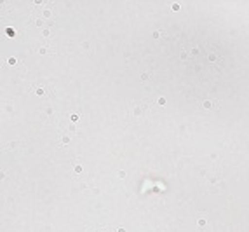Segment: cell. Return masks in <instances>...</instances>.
Masks as SVG:
<instances>
[{
  "label": "cell",
  "mask_w": 249,
  "mask_h": 232,
  "mask_svg": "<svg viewBox=\"0 0 249 232\" xmlns=\"http://www.w3.org/2000/svg\"><path fill=\"white\" fill-rule=\"evenodd\" d=\"M148 107H150L148 103H134L133 110H131V116H133L134 119H142L146 114V110H148Z\"/></svg>",
  "instance_id": "6da1fadb"
},
{
  "label": "cell",
  "mask_w": 249,
  "mask_h": 232,
  "mask_svg": "<svg viewBox=\"0 0 249 232\" xmlns=\"http://www.w3.org/2000/svg\"><path fill=\"white\" fill-rule=\"evenodd\" d=\"M216 182H218V176H216V174H209V178H208L209 185H214Z\"/></svg>",
  "instance_id": "7a4b0ae2"
},
{
  "label": "cell",
  "mask_w": 249,
  "mask_h": 232,
  "mask_svg": "<svg viewBox=\"0 0 249 232\" xmlns=\"http://www.w3.org/2000/svg\"><path fill=\"white\" fill-rule=\"evenodd\" d=\"M206 224H208V220H206V218H199V222H197V225H199L200 229L206 227Z\"/></svg>",
  "instance_id": "3957f363"
}]
</instances>
